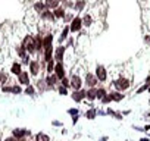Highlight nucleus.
<instances>
[{"mask_svg":"<svg viewBox=\"0 0 150 141\" xmlns=\"http://www.w3.org/2000/svg\"><path fill=\"white\" fill-rule=\"evenodd\" d=\"M2 91H3V93H12V94H21V93H22V88H21L19 85H12V87L3 85V87H2Z\"/></svg>","mask_w":150,"mask_h":141,"instance_id":"9b49d317","label":"nucleus"},{"mask_svg":"<svg viewBox=\"0 0 150 141\" xmlns=\"http://www.w3.org/2000/svg\"><path fill=\"white\" fill-rule=\"evenodd\" d=\"M54 75H56L59 80L65 78V75H66V70H65V65H63L62 62H57V63L54 65Z\"/></svg>","mask_w":150,"mask_h":141,"instance_id":"39448f33","label":"nucleus"},{"mask_svg":"<svg viewBox=\"0 0 150 141\" xmlns=\"http://www.w3.org/2000/svg\"><path fill=\"white\" fill-rule=\"evenodd\" d=\"M146 81H147V82H150V77H149V78H147V80H146Z\"/></svg>","mask_w":150,"mask_h":141,"instance_id":"58836bf2","label":"nucleus"},{"mask_svg":"<svg viewBox=\"0 0 150 141\" xmlns=\"http://www.w3.org/2000/svg\"><path fill=\"white\" fill-rule=\"evenodd\" d=\"M47 8H46V5L43 3V2H37V3H34V11L37 12V13H41V12H44Z\"/></svg>","mask_w":150,"mask_h":141,"instance_id":"b1692460","label":"nucleus"},{"mask_svg":"<svg viewBox=\"0 0 150 141\" xmlns=\"http://www.w3.org/2000/svg\"><path fill=\"white\" fill-rule=\"evenodd\" d=\"M69 82H71V87L74 88V90H81V85H83V81H81V78H80V75H77L74 72V75L71 77V80H69Z\"/></svg>","mask_w":150,"mask_h":141,"instance_id":"423d86ee","label":"nucleus"},{"mask_svg":"<svg viewBox=\"0 0 150 141\" xmlns=\"http://www.w3.org/2000/svg\"><path fill=\"white\" fill-rule=\"evenodd\" d=\"M0 141H2V140H0Z\"/></svg>","mask_w":150,"mask_h":141,"instance_id":"a19ab883","label":"nucleus"},{"mask_svg":"<svg viewBox=\"0 0 150 141\" xmlns=\"http://www.w3.org/2000/svg\"><path fill=\"white\" fill-rule=\"evenodd\" d=\"M44 5H46L47 9L53 11V9H56V8L60 6V0H44Z\"/></svg>","mask_w":150,"mask_h":141,"instance_id":"2eb2a0df","label":"nucleus"},{"mask_svg":"<svg viewBox=\"0 0 150 141\" xmlns=\"http://www.w3.org/2000/svg\"><path fill=\"white\" fill-rule=\"evenodd\" d=\"M18 81L22 85H30V74H28V70H22V72L18 75Z\"/></svg>","mask_w":150,"mask_h":141,"instance_id":"6e6552de","label":"nucleus"},{"mask_svg":"<svg viewBox=\"0 0 150 141\" xmlns=\"http://www.w3.org/2000/svg\"><path fill=\"white\" fill-rule=\"evenodd\" d=\"M40 19L44 21V22H49V24H53L56 21V18H54V15H53V12L50 9H46L44 12H41L40 13Z\"/></svg>","mask_w":150,"mask_h":141,"instance_id":"7ed1b4c3","label":"nucleus"},{"mask_svg":"<svg viewBox=\"0 0 150 141\" xmlns=\"http://www.w3.org/2000/svg\"><path fill=\"white\" fill-rule=\"evenodd\" d=\"M38 72H40V62L31 60V62H30V74L34 75V77H37Z\"/></svg>","mask_w":150,"mask_h":141,"instance_id":"1a4fd4ad","label":"nucleus"},{"mask_svg":"<svg viewBox=\"0 0 150 141\" xmlns=\"http://www.w3.org/2000/svg\"><path fill=\"white\" fill-rule=\"evenodd\" d=\"M81 19H83V27H91L93 25V16L90 13H86Z\"/></svg>","mask_w":150,"mask_h":141,"instance_id":"aec40b11","label":"nucleus"},{"mask_svg":"<svg viewBox=\"0 0 150 141\" xmlns=\"http://www.w3.org/2000/svg\"><path fill=\"white\" fill-rule=\"evenodd\" d=\"M109 96H110V100H115V102H119L121 99H124V94H121V93H118V91L110 93Z\"/></svg>","mask_w":150,"mask_h":141,"instance_id":"bb28decb","label":"nucleus"},{"mask_svg":"<svg viewBox=\"0 0 150 141\" xmlns=\"http://www.w3.org/2000/svg\"><path fill=\"white\" fill-rule=\"evenodd\" d=\"M69 28H71V32H80L81 28H83L81 16H74V19L69 22Z\"/></svg>","mask_w":150,"mask_h":141,"instance_id":"f03ea898","label":"nucleus"},{"mask_svg":"<svg viewBox=\"0 0 150 141\" xmlns=\"http://www.w3.org/2000/svg\"><path fill=\"white\" fill-rule=\"evenodd\" d=\"M22 47L30 53V54H35L38 50H37V44H35V37L31 35V34H27L24 38H22Z\"/></svg>","mask_w":150,"mask_h":141,"instance_id":"f257e3e1","label":"nucleus"},{"mask_svg":"<svg viewBox=\"0 0 150 141\" xmlns=\"http://www.w3.org/2000/svg\"><path fill=\"white\" fill-rule=\"evenodd\" d=\"M86 97H87L86 91H83V90H74L72 99H74L75 102H81V100H83V99H86Z\"/></svg>","mask_w":150,"mask_h":141,"instance_id":"4468645a","label":"nucleus"},{"mask_svg":"<svg viewBox=\"0 0 150 141\" xmlns=\"http://www.w3.org/2000/svg\"><path fill=\"white\" fill-rule=\"evenodd\" d=\"M27 134H30L27 129H19V128H16V129H13V131H12V135H13L16 140H19V138H24Z\"/></svg>","mask_w":150,"mask_h":141,"instance_id":"a211bd4d","label":"nucleus"},{"mask_svg":"<svg viewBox=\"0 0 150 141\" xmlns=\"http://www.w3.org/2000/svg\"><path fill=\"white\" fill-rule=\"evenodd\" d=\"M74 19V15L72 13H65V16H63V22H71Z\"/></svg>","mask_w":150,"mask_h":141,"instance_id":"2f4dec72","label":"nucleus"},{"mask_svg":"<svg viewBox=\"0 0 150 141\" xmlns=\"http://www.w3.org/2000/svg\"><path fill=\"white\" fill-rule=\"evenodd\" d=\"M44 60H46V62H50V60H53V47L44 49Z\"/></svg>","mask_w":150,"mask_h":141,"instance_id":"5701e85b","label":"nucleus"},{"mask_svg":"<svg viewBox=\"0 0 150 141\" xmlns=\"http://www.w3.org/2000/svg\"><path fill=\"white\" fill-rule=\"evenodd\" d=\"M87 5V0H75V3H74V9L75 11H78V12H83L84 8Z\"/></svg>","mask_w":150,"mask_h":141,"instance_id":"f3484780","label":"nucleus"},{"mask_svg":"<svg viewBox=\"0 0 150 141\" xmlns=\"http://www.w3.org/2000/svg\"><path fill=\"white\" fill-rule=\"evenodd\" d=\"M65 13H66V9H65L63 6H59V8L53 9V15H54V18H56V19H63Z\"/></svg>","mask_w":150,"mask_h":141,"instance_id":"dca6fc26","label":"nucleus"},{"mask_svg":"<svg viewBox=\"0 0 150 141\" xmlns=\"http://www.w3.org/2000/svg\"><path fill=\"white\" fill-rule=\"evenodd\" d=\"M5 141H16V138H15V137L12 135V137H8V138H6Z\"/></svg>","mask_w":150,"mask_h":141,"instance_id":"e433bc0d","label":"nucleus"},{"mask_svg":"<svg viewBox=\"0 0 150 141\" xmlns=\"http://www.w3.org/2000/svg\"><path fill=\"white\" fill-rule=\"evenodd\" d=\"M57 80H59V78H57L56 75H52V74H50V75L46 78V84H47V87H49V88H53V85L57 82Z\"/></svg>","mask_w":150,"mask_h":141,"instance_id":"412c9836","label":"nucleus"},{"mask_svg":"<svg viewBox=\"0 0 150 141\" xmlns=\"http://www.w3.org/2000/svg\"><path fill=\"white\" fill-rule=\"evenodd\" d=\"M60 82H62V85H63V87H65V88H66V87H69V85H71V82H69V80H68V78H66V77H65V78H62V80H60Z\"/></svg>","mask_w":150,"mask_h":141,"instance_id":"473e14b6","label":"nucleus"},{"mask_svg":"<svg viewBox=\"0 0 150 141\" xmlns=\"http://www.w3.org/2000/svg\"><path fill=\"white\" fill-rule=\"evenodd\" d=\"M86 94H87V99L88 100H94V99H97V90L96 88H90L88 91H86Z\"/></svg>","mask_w":150,"mask_h":141,"instance_id":"393cba45","label":"nucleus"},{"mask_svg":"<svg viewBox=\"0 0 150 141\" xmlns=\"http://www.w3.org/2000/svg\"><path fill=\"white\" fill-rule=\"evenodd\" d=\"M115 87H116L119 91H122V90H127V88L129 87V82H128V80H125V78H119V80L115 81Z\"/></svg>","mask_w":150,"mask_h":141,"instance_id":"9d476101","label":"nucleus"},{"mask_svg":"<svg viewBox=\"0 0 150 141\" xmlns=\"http://www.w3.org/2000/svg\"><path fill=\"white\" fill-rule=\"evenodd\" d=\"M21 72H22V66H21V63H18V62L12 63V66H11V74H12V75H19Z\"/></svg>","mask_w":150,"mask_h":141,"instance_id":"6ab92c4d","label":"nucleus"},{"mask_svg":"<svg viewBox=\"0 0 150 141\" xmlns=\"http://www.w3.org/2000/svg\"><path fill=\"white\" fill-rule=\"evenodd\" d=\"M65 53H66V47L65 46H59L54 51H53V59L56 62H62L63 57H65Z\"/></svg>","mask_w":150,"mask_h":141,"instance_id":"20e7f679","label":"nucleus"},{"mask_svg":"<svg viewBox=\"0 0 150 141\" xmlns=\"http://www.w3.org/2000/svg\"><path fill=\"white\" fill-rule=\"evenodd\" d=\"M96 113H97V112H96L94 109H91V110L86 112V118H87V119H94V118H96Z\"/></svg>","mask_w":150,"mask_h":141,"instance_id":"c85d7f7f","label":"nucleus"},{"mask_svg":"<svg viewBox=\"0 0 150 141\" xmlns=\"http://www.w3.org/2000/svg\"><path fill=\"white\" fill-rule=\"evenodd\" d=\"M86 84H87V87H94L96 84H97V77L96 75H93V74H90V72H87L86 74Z\"/></svg>","mask_w":150,"mask_h":141,"instance_id":"f8f14e48","label":"nucleus"},{"mask_svg":"<svg viewBox=\"0 0 150 141\" xmlns=\"http://www.w3.org/2000/svg\"><path fill=\"white\" fill-rule=\"evenodd\" d=\"M106 96V91L103 90V88H100V90H97V99H103Z\"/></svg>","mask_w":150,"mask_h":141,"instance_id":"72a5a7b5","label":"nucleus"},{"mask_svg":"<svg viewBox=\"0 0 150 141\" xmlns=\"http://www.w3.org/2000/svg\"><path fill=\"white\" fill-rule=\"evenodd\" d=\"M96 77H97L99 81H106V78H108V72H106L105 66L97 65V68H96Z\"/></svg>","mask_w":150,"mask_h":141,"instance_id":"0eeeda50","label":"nucleus"},{"mask_svg":"<svg viewBox=\"0 0 150 141\" xmlns=\"http://www.w3.org/2000/svg\"><path fill=\"white\" fill-rule=\"evenodd\" d=\"M59 93H60V94H62V96H65V94H68V93H66V88H65V87H63V85H62V87H60V88H59Z\"/></svg>","mask_w":150,"mask_h":141,"instance_id":"f704fd0d","label":"nucleus"},{"mask_svg":"<svg viewBox=\"0 0 150 141\" xmlns=\"http://www.w3.org/2000/svg\"><path fill=\"white\" fill-rule=\"evenodd\" d=\"M25 94H28V96H34L35 94V90H34V87L30 84V85H27V88H25Z\"/></svg>","mask_w":150,"mask_h":141,"instance_id":"cd10ccee","label":"nucleus"},{"mask_svg":"<svg viewBox=\"0 0 150 141\" xmlns=\"http://www.w3.org/2000/svg\"><path fill=\"white\" fill-rule=\"evenodd\" d=\"M35 141H50V137L44 132H38L35 135Z\"/></svg>","mask_w":150,"mask_h":141,"instance_id":"a878e982","label":"nucleus"},{"mask_svg":"<svg viewBox=\"0 0 150 141\" xmlns=\"http://www.w3.org/2000/svg\"><path fill=\"white\" fill-rule=\"evenodd\" d=\"M140 141H149V140H147V138H141Z\"/></svg>","mask_w":150,"mask_h":141,"instance_id":"4c0bfd02","label":"nucleus"},{"mask_svg":"<svg viewBox=\"0 0 150 141\" xmlns=\"http://www.w3.org/2000/svg\"><path fill=\"white\" fill-rule=\"evenodd\" d=\"M54 70V62L53 60H50V62H47V72L49 74H52Z\"/></svg>","mask_w":150,"mask_h":141,"instance_id":"c756f323","label":"nucleus"},{"mask_svg":"<svg viewBox=\"0 0 150 141\" xmlns=\"http://www.w3.org/2000/svg\"><path fill=\"white\" fill-rule=\"evenodd\" d=\"M149 93H150V87H149Z\"/></svg>","mask_w":150,"mask_h":141,"instance_id":"ea45409f","label":"nucleus"},{"mask_svg":"<svg viewBox=\"0 0 150 141\" xmlns=\"http://www.w3.org/2000/svg\"><path fill=\"white\" fill-rule=\"evenodd\" d=\"M8 82V75L5 72H0V84H6Z\"/></svg>","mask_w":150,"mask_h":141,"instance_id":"7c9ffc66","label":"nucleus"},{"mask_svg":"<svg viewBox=\"0 0 150 141\" xmlns=\"http://www.w3.org/2000/svg\"><path fill=\"white\" fill-rule=\"evenodd\" d=\"M71 32V28H69V25H65L63 27V30H62V32H60V37H59V41L62 43V41H65L66 38H68V34Z\"/></svg>","mask_w":150,"mask_h":141,"instance_id":"4be33fe9","label":"nucleus"},{"mask_svg":"<svg viewBox=\"0 0 150 141\" xmlns=\"http://www.w3.org/2000/svg\"><path fill=\"white\" fill-rule=\"evenodd\" d=\"M49 47H53V35H52V32L46 34L44 38H43V50L49 49Z\"/></svg>","mask_w":150,"mask_h":141,"instance_id":"ddd939ff","label":"nucleus"},{"mask_svg":"<svg viewBox=\"0 0 150 141\" xmlns=\"http://www.w3.org/2000/svg\"><path fill=\"white\" fill-rule=\"evenodd\" d=\"M68 113H71V115H77V113H78V110H77V109H69V110H68Z\"/></svg>","mask_w":150,"mask_h":141,"instance_id":"c9c22d12","label":"nucleus"}]
</instances>
